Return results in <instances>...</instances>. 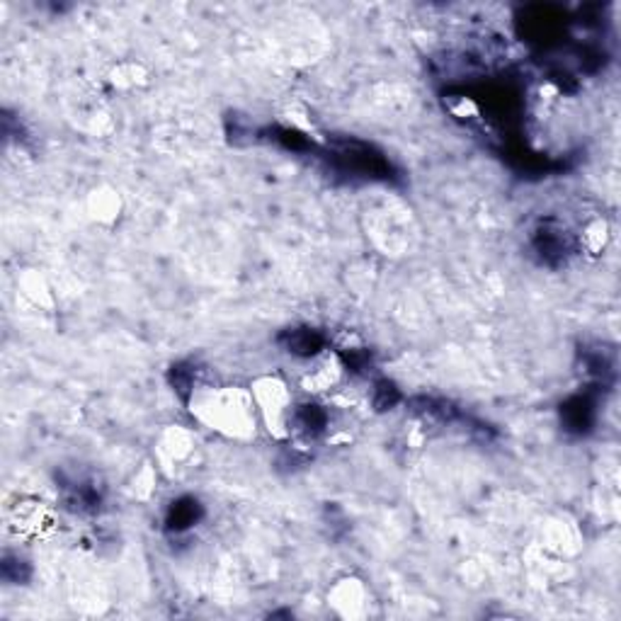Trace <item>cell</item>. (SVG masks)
<instances>
[{
  "label": "cell",
  "instance_id": "3957f363",
  "mask_svg": "<svg viewBox=\"0 0 621 621\" xmlns=\"http://www.w3.org/2000/svg\"><path fill=\"white\" fill-rule=\"evenodd\" d=\"M597 420V391H583L561 403L563 429L570 435H590Z\"/></svg>",
  "mask_w": 621,
  "mask_h": 621
},
{
  "label": "cell",
  "instance_id": "5b68a950",
  "mask_svg": "<svg viewBox=\"0 0 621 621\" xmlns=\"http://www.w3.org/2000/svg\"><path fill=\"white\" fill-rule=\"evenodd\" d=\"M204 515V508L197 498H178L175 503L168 508V515H165V529L168 532H185L190 527H194Z\"/></svg>",
  "mask_w": 621,
  "mask_h": 621
},
{
  "label": "cell",
  "instance_id": "6da1fadb",
  "mask_svg": "<svg viewBox=\"0 0 621 621\" xmlns=\"http://www.w3.org/2000/svg\"><path fill=\"white\" fill-rule=\"evenodd\" d=\"M328 158L335 165V171L350 178L367 180H393L391 161L379 148L367 141L352 139V136H333L328 143Z\"/></svg>",
  "mask_w": 621,
  "mask_h": 621
},
{
  "label": "cell",
  "instance_id": "52a82bcc",
  "mask_svg": "<svg viewBox=\"0 0 621 621\" xmlns=\"http://www.w3.org/2000/svg\"><path fill=\"white\" fill-rule=\"evenodd\" d=\"M291 425L306 439H316V437H320L328 429L326 408L316 406V403H303V406H299L294 410Z\"/></svg>",
  "mask_w": 621,
  "mask_h": 621
},
{
  "label": "cell",
  "instance_id": "7c38bea8",
  "mask_svg": "<svg viewBox=\"0 0 621 621\" xmlns=\"http://www.w3.org/2000/svg\"><path fill=\"white\" fill-rule=\"evenodd\" d=\"M342 362L350 371L364 374L371 367V355L367 350H350V352H342Z\"/></svg>",
  "mask_w": 621,
  "mask_h": 621
},
{
  "label": "cell",
  "instance_id": "ba28073f",
  "mask_svg": "<svg viewBox=\"0 0 621 621\" xmlns=\"http://www.w3.org/2000/svg\"><path fill=\"white\" fill-rule=\"evenodd\" d=\"M171 386L182 400H190L194 389V364L178 362L171 367Z\"/></svg>",
  "mask_w": 621,
  "mask_h": 621
},
{
  "label": "cell",
  "instance_id": "8fae6325",
  "mask_svg": "<svg viewBox=\"0 0 621 621\" xmlns=\"http://www.w3.org/2000/svg\"><path fill=\"white\" fill-rule=\"evenodd\" d=\"M0 570H3V577L8 583H25L30 577V563L23 561L20 556H3V563H0Z\"/></svg>",
  "mask_w": 621,
  "mask_h": 621
},
{
  "label": "cell",
  "instance_id": "9c48e42d",
  "mask_svg": "<svg viewBox=\"0 0 621 621\" xmlns=\"http://www.w3.org/2000/svg\"><path fill=\"white\" fill-rule=\"evenodd\" d=\"M267 136L272 141H277L280 146H284L287 151H294V153H303V151H310L313 143H310L303 133L294 132V129H281V126H274V129H267Z\"/></svg>",
  "mask_w": 621,
  "mask_h": 621
},
{
  "label": "cell",
  "instance_id": "8992f818",
  "mask_svg": "<svg viewBox=\"0 0 621 621\" xmlns=\"http://www.w3.org/2000/svg\"><path fill=\"white\" fill-rule=\"evenodd\" d=\"M580 357H583L585 374H590L599 386L612 384L614 374H616V370H614V367H616V362H614V352L595 345V348L580 350Z\"/></svg>",
  "mask_w": 621,
  "mask_h": 621
},
{
  "label": "cell",
  "instance_id": "7a4b0ae2",
  "mask_svg": "<svg viewBox=\"0 0 621 621\" xmlns=\"http://www.w3.org/2000/svg\"><path fill=\"white\" fill-rule=\"evenodd\" d=\"M532 248L537 258L548 267H561L576 252V241L570 231L556 219H544L532 233Z\"/></svg>",
  "mask_w": 621,
  "mask_h": 621
},
{
  "label": "cell",
  "instance_id": "30bf717a",
  "mask_svg": "<svg viewBox=\"0 0 621 621\" xmlns=\"http://www.w3.org/2000/svg\"><path fill=\"white\" fill-rule=\"evenodd\" d=\"M400 399H403V396H400L399 386L393 384V381H389V379H381V381L374 384L371 403H374L377 410H391L393 406H399Z\"/></svg>",
  "mask_w": 621,
  "mask_h": 621
},
{
  "label": "cell",
  "instance_id": "277c9868",
  "mask_svg": "<svg viewBox=\"0 0 621 621\" xmlns=\"http://www.w3.org/2000/svg\"><path fill=\"white\" fill-rule=\"evenodd\" d=\"M277 342L287 350L289 355L313 357L326 348V335L316 328H289V330H281Z\"/></svg>",
  "mask_w": 621,
  "mask_h": 621
}]
</instances>
